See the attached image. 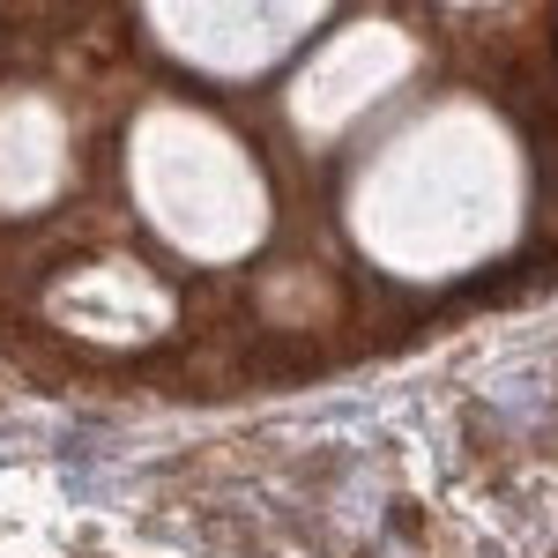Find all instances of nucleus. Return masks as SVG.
Instances as JSON below:
<instances>
[]
</instances>
